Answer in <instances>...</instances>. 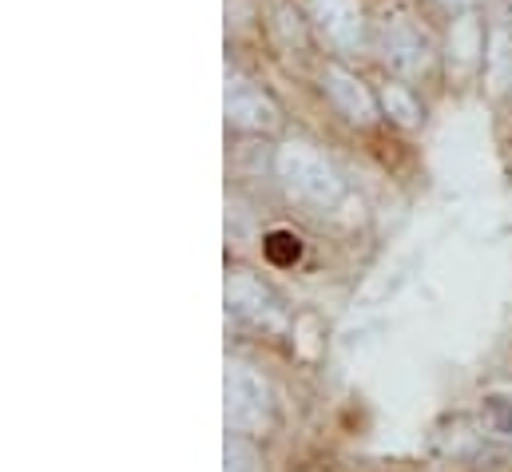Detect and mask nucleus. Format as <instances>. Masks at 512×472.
Instances as JSON below:
<instances>
[{
	"label": "nucleus",
	"instance_id": "nucleus-1",
	"mask_svg": "<svg viewBox=\"0 0 512 472\" xmlns=\"http://www.w3.org/2000/svg\"><path fill=\"white\" fill-rule=\"evenodd\" d=\"M278 175L286 179V187H290L294 195H302V199H310V203H334V199L342 195L338 175H334L314 151H306V147H298V143L278 151Z\"/></svg>",
	"mask_w": 512,
	"mask_h": 472
},
{
	"label": "nucleus",
	"instance_id": "nucleus-2",
	"mask_svg": "<svg viewBox=\"0 0 512 472\" xmlns=\"http://www.w3.org/2000/svg\"><path fill=\"white\" fill-rule=\"evenodd\" d=\"M318 32L338 48V52H358L366 36V16L358 0H306Z\"/></svg>",
	"mask_w": 512,
	"mask_h": 472
},
{
	"label": "nucleus",
	"instance_id": "nucleus-3",
	"mask_svg": "<svg viewBox=\"0 0 512 472\" xmlns=\"http://www.w3.org/2000/svg\"><path fill=\"white\" fill-rule=\"evenodd\" d=\"M227 119L239 127H274L278 112L262 92L247 88V84H235V88H227Z\"/></svg>",
	"mask_w": 512,
	"mask_h": 472
},
{
	"label": "nucleus",
	"instance_id": "nucleus-4",
	"mask_svg": "<svg viewBox=\"0 0 512 472\" xmlns=\"http://www.w3.org/2000/svg\"><path fill=\"white\" fill-rule=\"evenodd\" d=\"M385 60L401 72H421L425 68V40L417 28H409L405 20H397L393 28H385Z\"/></svg>",
	"mask_w": 512,
	"mask_h": 472
},
{
	"label": "nucleus",
	"instance_id": "nucleus-5",
	"mask_svg": "<svg viewBox=\"0 0 512 472\" xmlns=\"http://www.w3.org/2000/svg\"><path fill=\"white\" fill-rule=\"evenodd\" d=\"M326 88H330L334 104L354 119V123H370V119H374V100H370V92H366L354 76H346L342 68H330V72H326Z\"/></svg>",
	"mask_w": 512,
	"mask_h": 472
},
{
	"label": "nucleus",
	"instance_id": "nucleus-6",
	"mask_svg": "<svg viewBox=\"0 0 512 472\" xmlns=\"http://www.w3.org/2000/svg\"><path fill=\"white\" fill-rule=\"evenodd\" d=\"M385 108H389V116L401 119V123H417V104H413V96H409L405 88H397V84L385 88Z\"/></svg>",
	"mask_w": 512,
	"mask_h": 472
},
{
	"label": "nucleus",
	"instance_id": "nucleus-7",
	"mask_svg": "<svg viewBox=\"0 0 512 472\" xmlns=\"http://www.w3.org/2000/svg\"><path fill=\"white\" fill-rule=\"evenodd\" d=\"M453 48H461L465 60L477 52V20H461V24L453 28Z\"/></svg>",
	"mask_w": 512,
	"mask_h": 472
},
{
	"label": "nucleus",
	"instance_id": "nucleus-8",
	"mask_svg": "<svg viewBox=\"0 0 512 472\" xmlns=\"http://www.w3.org/2000/svg\"><path fill=\"white\" fill-rule=\"evenodd\" d=\"M445 4H473V0H445Z\"/></svg>",
	"mask_w": 512,
	"mask_h": 472
}]
</instances>
